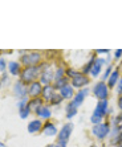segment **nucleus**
<instances>
[{
    "instance_id": "18",
    "label": "nucleus",
    "mask_w": 122,
    "mask_h": 147,
    "mask_svg": "<svg viewBox=\"0 0 122 147\" xmlns=\"http://www.w3.org/2000/svg\"><path fill=\"white\" fill-rule=\"evenodd\" d=\"M60 94L62 98H66V99L72 98V97H73V86L66 85L65 88H62V89L60 90Z\"/></svg>"
},
{
    "instance_id": "30",
    "label": "nucleus",
    "mask_w": 122,
    "mask_h": 147,
    "mask_svg": "<svg viewBox=\"0 0 122 147\" xmlns=\"http://www.w3.org/2000/svg\"><path fill=\"white\" fill-rule=\"evenodd\" d=\"M4 70H5V60L1 58L0 60V72H4Z\"/></svg>"
},
{
    "instance_id": "21",
    "label": "nucleus",
    "mask_w": 122,
    "mask_h": 147,
    "mask_svg": "<svg viewBox=\"0 0 122 147\" xmlns=\"http://www.w3.org/2000/svg\"><path fill=\"white\" fill-rule=\"evenodd\" d=\"M118 78H119V72H118V69H115L114 72L110 74V77H109V86L112 88V86H114L115 84H117V81H118Z\"/></svg>"
},
{
    "instance_id": "35",
    "label": "nucleus",
    "mask_w": 122,
    "mask_h": 147,
    "mask_svg": "<svg viewBox=\"0 0 122 147\" xmlns=\"http://www.w3.org/2000/svg\"><path fill=\"white\" fill-rule=\"evenodd\" d=\"M121 90H122V80L119 81V84H118V92L121 93Z\"/></svg>"
},
{
    "instance_id": "38",
    "label": "nucleus",
    "mask_w": 122,
    "mask_h": 147,
    "mask_svg": "<svg viewBox=\"0 0 122 147\" xmlns=\"http://www.w3.org/2000/svg\"><path fill=\"white\" fill-rule=\"evenodd\" d=\"M47 147H54V144H48Z\"/></svg>"
},
{
    "instance_id": "19",
    "label": "nucleus",
    "mask_w": 122,
    "mask_h": 147,
    "mask_svg": "<svg viewBox=\"0 0 122 147\" xmlns=\"http://www.w3.org/2000/svg\"><path fill=\"white\" fill-rule=\"evenodd\" d=\"M8 70L12 76H17L20 74V64L19 62H15V61H11L8 64Z\"/></svg>"
},
{
    "instance_id": "24",
    "label": "nucleus",
    "mask_w": 122,
    "mask_h": 147,
    "mask_svg": "<svg viewBox=\"0 0 122 147\" xmlns=\"http://www.w3.org/2000/svg\"><path fill=\"white\" fill-rule=\"evenodd\" d=\"M65 73H66V70H64L62 68H58L57 70H56V73H54V81H58V80L64 78Z\"/></svg>"
},
{
    "instance_id": "6",
    "label": "nucleus",
    "mask_w": 122,
    "mask_h": 147,
    "mask_svg": "<svg viewBox=\"0 0 122 147\" xmlns=\"http://www.w3.org/2000/svg\"><path fill=\"white\" fill-rule=\"evenodd\" d=\"M43 84L41 82H32L29 86H28V93H29L30 96L33 97V98H37V96L43 94Z\"/></svg>"
},
{
    "instance_id": "8",
    "label": "nucleus",
    "mask_w": 122,
    "mask_h": 147,
    "mask_svg": "<svg viewBox=\"0 0 122 147\" xmlns=\"http://www.w3.org/2000/svg\"><path fill=\"white\" fill-rule=\"evenodd\" d=\"M88 82H89L88 77L81 73V74L76 76L75 78L72 80V86H73V88H77V89H80V88H84L85 85H88Z\"/></svg>"
},
{
    "instance_id": "13",
    "label": "nucleus",
    "mask_w": 122,
    "mask_h": 147,
    "mask_svg": "<svg viewBox=\"0 0 122 147\" xmlns=\"http://www.w3.org/2000/svg\"><path fill=\"white\" fill-rule=\"evenodd\" d=\"M41 127H43V123H41V121H39V119H35V121L28 123V131H29L30 134L39 133V131L41 130Z\"/></svg>"
},
{
    "instance_id": "37",
    "label": "nucleus",
    "mask_w": 122,
    "mask_h": 147,
    "mask_svg": "<svg viewBox=\"0 0 122 147\" xmlns=\"http://www.w3.org/2000/svg\"><path fill=\"white\" fill-rule=\"evenodd\" d=\"M112 147H122V144H114V146H112Z\"/></svg>"
},
{
    "instance_id": "39",
    "label": "nucleus",
    "mask_w": 122,
    "mask_h": 147,
    "mask_svg": "<svg viewBox=\"0 0 122 147\" xmlns=\"http://www.w3.org/2000/svg\"><path fill=\"white\" fill-rule=\"evenodd\" d=\"M0 147H5V144H4V143H1V144H0Z\"/></svg>"
},
{
    "instance_id": "2",
    "label": "nucleus",
    "mask_w": 122,
    "mask_h": 147,
    "mask_svg": "<svg viewBox=\"0 0 122 147\" xmlns=\"http://www.w3.org/2000/svg\"><path fill=\"white\" fill-rule=\"evenodd\" d=\"M92 133L96 138L98 139H104L105 137H108L110 134V126L108 123H100V125H94L92 129Z\"/></svg>"
},
{
    "instance_id": "41",
    "label": "nucleus",
    "mask_w": 122,
    "mask_h": 147,
    "mask_svg": "<svg viewBox=\"0 0 122 147\" xmlns=\"http://www.w3.org/2000/svg\"><path fill=\"white\" fill-rule=\"evenodd\" d=\"M121 94H122V90H121Z\"/></svg>"
},
{
    "instance_id": "3",
    "label": "nucleus",
    "mask_w": 122,
    "mask_h": 147,
    "mask_svg": "<svg viewBox=\"0 0 122 147\" xmlns=\"http://www.w3.org/2000/svg\"><path fill=\"white\" fill-rule=\"evenodd\" d=\"M40 61H41V56L37 52H32V53L24 55L21 57V62H23L24 65H27V68L28 66H36Z\"/></svg>"
},
{
    "instance_id": "25",
    "label": "nucleus",
    "mask_w": 122,
    "mask_h": 147,
    "mask_svg": "<svg viewBox=\"0 0 122 147\" xmlns=\"http://www.w3.org/2000/svg\"><path fill=\"white\" fill-rule=\"evenodd\" d=\"M62 97H61V94H58V93H56L53 96V98H52V101L51 102L53 103V105H58V103H61V101H62Z\"/></svg>"
},
{
    "instance_id": "31",
    "label": "nucleus",
    "mask_w": 122,
    "mask_h": 147,
    "mask_svg": "<svg viewBox=\"0 0 122 147\" xmlns=\"http://www.w3.org/2000/svg\"><path fill=\"white\" fill-rule=\"evenodd\" d=\"M114 56H115V58H119V57H121V56H122V49H118V51H115Z\"/></svg>"
},
{
    "instance_id": "7",
    "label": "nucleus",
    "mask_w": 122,
    "mask_h": 147,
    "mask_svg": "<svg viewBox=\"0 0 122 147\" xmlns=\"http://www.w3.org/2000/svg\"><path fill=\"white\" fill-rule=\"evenodd\" d=\"M106 113H108V101H106V99L105 101H100V102L97 103V106H96L93 115L100 117V118H104Z\"/></svg>"
},
{
    "instance_id": "15",
    "label": "nucleus",
    "mask_w": 122,
    "mask_h": 147,
    "mask_svg": "<svg viewBox=\"0 0 122 147\" xmlns=\"http://www.w3.org/2000/svg\"><path fill=\"white\" fill-rule=\"evenodd\" d=\"M54 94H56V93H54V88L52 85H48V86H44V90H43V94H41V96L44 97L45 101H52Z\"/></svg>"
},
{
    "instance_id": "9",
    "label": "nucleus",
    "mask_w": 122,
    "mask_h": 147,
    "mask_svg": "<svg viewBox=\"0 0 122 147\" xmlns=\"http://www.w3.org/2000/svg\"><path fill=\"white\" fill-rule=\"evenodd\" d=\"M88 93H89V90H88V89H81L80 92L77 93V94H76V97L73 98L72 103H73V105H75L76 107H78L82 102H84V99L86 98V96H88Z\"/></svg>"
},
{
    "instance_id": "29",
    "label": "nucleus",
    "mask_w": 122,
    "mask_h": 147,
    "mask_svg": "<svg viewBox=\"0 0 122 147\" xmlns=\"http://www.w3.org/2000/svg\"><path fill=\"white\" fill-rule=\"evenodd\" d=\"M110 74H112V66L109 65V66H108V69H106V73L104 74V80L108 78V77H110Z\"/></svg>"
},
{
    "instance_id": "1",
    "label": "nucleus",
    "mask_w": 122,
    "mask_h": 147,
    "mask_svg": "<svg viewBox=\"0 0 122 147\" xmlns=\"http://www.w3.org/2000/svg\"><path fill=\"white\" fill-rule=\"evenodd\" d=\"M40 74V68L39 66H28L23 70V73L20 74L21 82L23 84H32L35 82V80L37 78V76Z\"/></svg>"
},
{
    "instance_id": "12",
    "label": "nucleus",
    "mask_w": 122,
    "mask_h": 147,
    "mask_svg": "<svg viewBox=\"0 0 122 147\" xmlns=\"http://www.w3.org/2000/svg\"><path fill=\"white\" fill-rule=\"evenodd\" d=\"M43 131H44V134L47 135V137H54V135L57 134V129H56V126H54L52 122H47V123H45Z\"/></svg>"
},
{
    "instance_id": "32",
    "label": "nucleus",
    "mask_w": 122,
    "mask_h": 147,
    "mask_svg": "<svg viewBox=\"0 0 122 147\" xmlns=\"http://www.w3.org/2000/svg\"><path fill=\"white\" fill-rule=\"evenodd\" d=\"M97 53H109V51H108V49H98V51H97Z\"/></svg>"
},
{
    "instance_id": "4",
    "label": "nucleus",
    "mask_w": 122,
    "mask_h": 147,
    "mask_svg": "<svg viewBox=\"0 0 122 147\" xmlns=\"http://www.w3.org/2000/svg\"><path fill=\"white\" fill-rule=\"evenodd\" d=\"M72 130H73V123H66L65 126H62V129L60 130L57 137L58 143H66L72 134Z\"/></svg>"
},
{
    "instance_id": "34",
    "label": "nucleus",
    "mask_w": 122,
    "mask_h": 147,
    "mask_svg": "<svg viewBox=\"0 0 122 147\" xmlns=\"http://www.w3.org/2000/svg\"><path fill=\"white\" fill-rule=\"evenodd\" d=\"M118 106H119V109L122 110V96L119 97V99H118Z\"/></svg>"
},
{
    "instance_id": "17",
    "label": "nucleus",
    "mask_w": 122,
    "mask_h": 147,
    "mask_svg": "<svg viewBox=\"0 0 122 147\" xmlns=\"http://www.w3.org/2000/svg\"><path fill=\"white\" fill-rule=\"evenodd\" d=\"M36 114H37L40 118H44V119H48V118H51V115H52V113H51V109L48 106H43L40 107V109L36 111Z\"/></svg>"
},
{
    "instance_id": "10",
    "label": "nucleus",
    "mask_w": 122,
    "mask_h": 147,
    "mask_svg": "<svg viewBox=\"0 0 122 147\" xmlns=\"http://www.w3.org/2000/svg\"><path fill=\"white\" fill-rule=\"evenodd\" d=\"M14 90H15V94H16L17 97H20V98H25V94L28 93V90L25 89V86H24V84L21 81L15 84Z\"/></svg>"
},
{
    "instance_id": "40",
    "label": "nucleus",
    "mask_w": 122,
    "mask_h": 147,
    "mask_svg": "<svg viewBox=\"0 0 122 147\" xmlns=\"http://www.w3.org/2000/svg\"><path fill=\"white\" fill-rule=\"evenodd\" d=\"M90 147H97V146H90Z\"/></svg>"
},
{
    "instance_id": "20",
    "label": "nucleus",
    "mask_w": 122,
    "mask_h": 147,
    "mask_svg": "<svg viewBox=\"0 0 122 147\" xmlns=\"http://www.w3.org/2000/svg\"><path fill=\"white\" fill-rule=\"evenodd\" d=\"M76 114H77V107H76L72 102L68 103V105H66V117L70 119V118H73V117L76 115Z\"/></svg>"
},
{
    "instance_id": "27",
    "label": "nucleus",
    "mask_w": 122,
    "mask_h": 147,
    "mask_svg": "<svg viewBox=\"0 0 122 147\" xmlns=\"http://www.w3.org/2000/svg\"><path fill=\"white\" fill-rule=\"evenodd\" d=\"M29 113H30V110H29V107H25V109H23V110H20V118H23V119H25L28 115H29Z\"/></svg>"
},
{
    "instance_id": "23",
    "label": "nucleus",
    "mask_w": 122,
    "mask_h": 147,
    "mask_svg": "<svg viewBox=\"0 0 122 147\" xmlns=\"http://www.w3.org/2000/svg\"><path fill=\"white\" fill-rule=\"evenodd\" d=\"M96 60H97L96 57H92V58H90V61L88 62V65H86L84 69H82V74L86 76L88 73H90V70H92V68H93V65H94V61H96Z\"/></svg>"
},
{
    "instance_id": "26",
    "label": "nucleus",
    "mask_w": 122,
    "mask_h": 147,
    "mask_svg": "<svg viewBox=\"0 0 122 147\" xmlns=\"http://www.w3.org/2000/svg\"><path fill=\"white\" fill-rule=\"evenodd\" d=\"M65 74L68 76V77H70L72 80L75 78L76 76H78L80 74V73H77V72H75V69H72V68H69V69H66V73H65Z\"/></svg>"
},
{
    "instance_id": "28",
    "label": "nucleus",
    "mask_w": 122,
    "mask_h": 147,
    "mask_svg": "<svg viewBox=\"0 0 122 147\" xmlns=\"http://www.w3.org/2000/svg\"><path fill=\"white\" fill-rule=\"evenodd\" d=\"M90 121H92V123H93V125H100V123H102L101 122L102 118H100V117H96V115H92Z\"/></svg>"
},
{
    "instance_id": "22",
    "label": "nucleus",
    "mask_w": 122,
    "mask_h": 147,
    "mask_svg": "<svg viewBox=\"0 0 122 147\" xmlns=\"http://www.w3.org/2000/svg\"><path fill=\"white\" fill-rule=\"evenodd\" d=\"M68 85V78L66 77H64V78H61V80H58V81H56L54 82V89H62V88H65V86Z\"/></svg>"
},
{
    "instance_id": "16",
    "label": "nucleus",
    "mask_w": 122,
    "mask_h": 147,
    "mask_svg": "<svg viewBox=\"0 0 122 147\" xmlns=\"http://www.w3.org/2000/svg\"><path fill=\"white\" fill-rule=\"evenodd\" d=\"M105 62V60H102V58H97L94 61V65H93V68H92L90 70V74L93 76V77H97V76L100 74V72H101V65Z\"/></svg>"
},
{
    "instance_id": "14",
    "label": "nucleus",
    "mask_w": 122,
    "mask_h": 147,
    "mask_svg": "<svg viewBox=\"0 0 122 147\" xmlns=\"http://www.w3.org/2000/svg\"><path fill=\"white\" fill-rule=\"evenodd\" d=\"M41 106H43V99L41 98H32L29 102H28V107H29V110L30 111H35V113H36Z\"/></svg>"
},
{
    "instance_id": "36",
    "label": "nucleus",
    "mask_w": 122,
    "mask_h": 147,
    "mask_svg": "<svg viewBox=\"0 0 122 147\" xmlns=\"http://www.w3.org/2000/svg\"><path fill=\"white\" fill-rule=\"evenodd\" d=\"M119 134H121V135H122V125H121V126H119Z\"/></svg>"
},
{
    "instance_id": "5",
    "label": "nucleus",
    "mask_w": 122,
    "mask_h": 147,
    "mask_svg": "<svg viewBox=\"0 0 122 147\" xmlns=\"http://www.w3.org/2000/svg\"><path fill=\"white\" fill-rule=\"evenodd\" d=\"M93 92H94V96L98 99H101V101H105V99L108 98L109 90H108V86L105 85V82H98V84L94 86Z\"/></svg>"
},
{
    "instance_id": "11",
    "label": "nucleus",
    "mask_w": 122,
    "mask_h": 147,
    "mask_svg": "<svg viewBox=\"0 0 122 147\" xmlns=\"http://www.w3.org/2000/svg\"><path fill=\"white\" fill-rule=\"evenodd\" d=\"M52 80H54V73L51 72L49 69H47V70H45L43 74H41V81H40V82H41V84H43L44 86H48L49 84H51Z\"/></svg>"
},
{
    "instance_id": "33",
    "label": "nucleus",
    "mask_w": 122,
    "mask_h": 147,
    "mask_svg": "<svg viewBox=\"0 0 122 147\" xmlns=\"http://www.w3.org/2000/svg\"><path fill=\"white\" fill-rule=\"evenodd\" d=\"M54 147H66V143H57L54 144Z\"/></svg>"
}]
</instances>
